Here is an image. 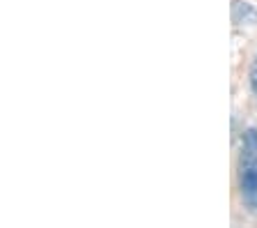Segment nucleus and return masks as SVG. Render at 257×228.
Returning a JSON list of instances; mask_svg holds the SVG:
<instances>
[{"label":"nucleus","instance_id":"f257e3e1","mask_svg":"<svg viewBox=\"0 0 257 228\" xmlns=\"http://www.w3.org/2000/svg\"><path fill=\"white\" fill-rule=\"evenodd\" d=\"M241 201L246 210L257 217V129H248L241 143Z\"/></svg>","mask_w":257,"mask_h":228},{"label":"nucleus","instance_id":"f03ea898","mask_svg":"<svg viewBox=\"0 0 257 228\" xmlns=\"http://www.w3.org/2000/svg\"><path fill=\"white\" fill-rule=\"evenodd\" d=\"M250 88H252V93L257 95V58H255V62H252V69H250Z\"/></svg>","mask_w":257,"mask_h":228}]
</instances>
